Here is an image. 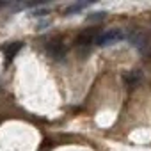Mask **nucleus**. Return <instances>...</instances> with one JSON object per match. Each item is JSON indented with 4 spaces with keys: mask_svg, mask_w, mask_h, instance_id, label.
I'll return each instance as SVG.
<instances>
[{
    "mask_svg": "<svg viewBox=\"0 0 151 151\" xmlns=\"http://www.w3.org/2000/svg\"><path fill=\"white\" fill-rule=\"evenodd\" d=\"M126 37H128L130 45H132L133 48H137L139 52H144V50H146V46H147V37H146L140 30H132Z\"/></svg>",
    "mask_w": 151,
    "mask_h": 151,
    "instance_id": "nucleus-2",
    "label": "nucleus"
},
{
    "mask_svg": "<svg viewBox=\"0 0 151 151\" xmlns=\"http://www.w3.org/2000/svg\"><path fill=\"white\" fill-rule=\"evenodd\" d=\"M103 18H105V13H103V11L94 13V14H91V16H89V20H91V22H94V20H103Z\"/></svg>",
    "mask_w": 151,
    "mask_h": 151,
    "instance_id": "nucleus-8",
    "label": "nucleus"
},
{
    "mask_svg": "<svg viewBox=\"0 0 151 151\" xmlns=\"http://www.w3.org/2000/svg\"><path fill=\"white\" fill-rule=\"evenodd\" d=\"M89 6H91V2H77V4H73V6L66 7V9H64V14H75V13H78V11L89 7Z\"/></svg>",
    "mask_w": 151,
    "mask_h": 151,
    "instance_id": "nucleus-7",
    "label": "nucleus"
},
{
    "mask_svg": "<svg viewBox=\"0 0 151 151\" xmlns=\"http://www.w3.org/2000/svg\"><path fill=\"white\" fill-rule=\"evenodd\" d=\"M46 50H48V55L53 60H62L66 57V46L60 41H50V45L46 46Z\"/></svg>",
    "mask_w": 151,
    "mask_h": 151,
    "instance_id": "nucleus-3",
    "label": "nucleus"
},
{
    "mask_svg": "<svg viewBox=\"0 0 151 151\" xmlns=\"http://www.w3.org/2000/svg\"><path fill=\"white\" fill-rule=\"evenodd\" d=\"M96 37H98V30L96 29H86L77 37V45L78 46H89V45H93L96 41Z\"/></svg>",
    "mask_w": 151,
    "mask_h": 151,
    "instance_id": "nucleus-4",
    "label": "nucleus"
},
{
    "mask_svg": "<svg viewBox=\"0 0 151 151\" xmlns=\"http://www.w3.org/2000/svg\"><path fill=\"white\" fill-rule=\"evenodd\" d=\"M22 43H11L9 46H6V62H11L14 59V55L22 50Z\"/></svg>",
    "mask_w": 151,
    "mask_h": 151,
    "instance_id": "nucleus-6",
    "label": "nucleus"
},
{
    "mask_svg": "<svg viewBox=\"0 0 151 151\" xmlns=\"http://www.w3.org/2000/svg\"><path fill=\"white\" fill-rule=\"evenodd\" d=\"M124 82L128 84V86H139V82L142 80V73L139 71V69H132V71H128V73H124Z\"/></svg>",
    "mask_w": 151,
    "mask_h": 151,
    "instance_id": "nucleus-5",
    "label": "nucleus"
},
{
    "mask_svg": "<svg viewBox=\"0 0 151 151\" xmlns=\"http://www.w3.org/2000/svg\"><path fill=\"white\" fill-rule=\"evenodd\" d=\"M124 37H126V34H124L121 29H109V30L98 34V37H96L94 43H96L98 46H110V45L119 43V41L124 39Z\"/></svg>",
    "mask_w": 151,
    "mask_h": 151,
    "instance_id": "nucleus-1",
    "label": "nucleus"
}]
</instances>
